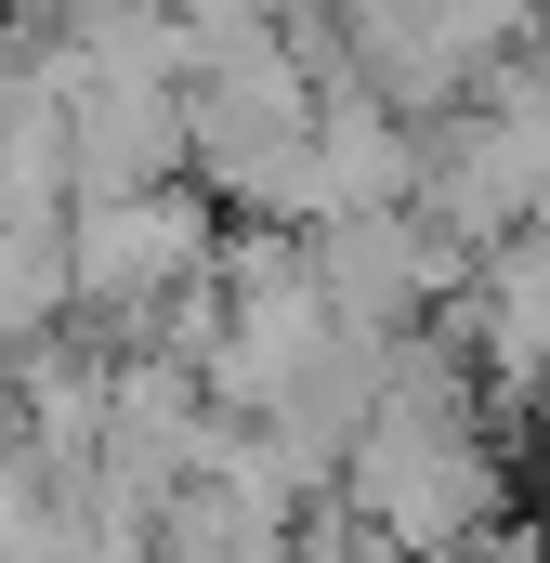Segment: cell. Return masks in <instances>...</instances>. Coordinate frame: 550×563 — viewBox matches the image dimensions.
<instances>
[{"instance_id":"6da1fadb","label":"cell","mask_w":550,"mask_h":563,"mask_svg":"<svg viewBox=\"0 0 550 563\" xmlns=\"http://www.w3.org/2000/svg\"><path fill=\"white\" fill-rule=\"evenodd\" d=\"M341 498L381 551L459 563L485 525H498V445H485V380L446 367L432 341H394L367 420L341 445Z\"/></svg>"},{"instance_id":"7a4b0ae2","label":"cell","mask_w":550,"mask_h":563,"mask_svg":"<svg viewBox=\"0 0 550 563\" xmlns=\"http://www.w3.org/2000/svg\"><path fill=\"white\" fill-rule=\"evenodd\" d=\"M223 263V236H210V197H184V184H144V197H66V314H92V328H170L197 288Z\"/></svg>"},{"instance_id":"3957f363","label":"cell","mask_w":550,"mask_h":563,"mask_svg":"<svg viewBox=\"0 0 550 563\" xmlns=\"http://www.w3.org/2000/svg\"><path fill=\"white\" fill-rule=\"evenodd\" d=\"M315 288H328V314L354 328V341H419V314L459 288V263L472 250H446L432 223H419V197L407 210H354V223H315Z\"/></svg>"},{"instance_id":"277c9868","label":"cell","mask_w":550,"mask_h":563,"mask_svg":"<svg viewBox=\"0 0 550 563\" xmlns=\"http://www.w3.org/2000/svg\"><path fill=\"white\" fill-rule=\"evenodd\" d=\"M157 563H301V538H288V498L275 485H250V472H197L157 525Z\"/></svg>"},{"instance_id":"5b68a950","label":"cell","mask_w":550,"mask_h":563,"mask_svg":"<svg viewBox=\"0 0 550 563\" xmlns=\"http://www.w3.org/2000/svg\"><path fill=\"white\" fill-rule=\"evenodd\" d=\"M341 563H419V551H381V538H354V551H341Z\"/></svg>"}]
</instances>
